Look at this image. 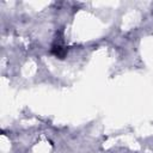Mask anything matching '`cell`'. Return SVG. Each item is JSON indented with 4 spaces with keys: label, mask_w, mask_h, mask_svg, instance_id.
Returning <instances> with one entry per match:
<instances>
[{
    "label": "cell",
    "mask_w": 153,
    "mask_h": 153,
    "mask_svg": "<svg viewBox=\"0 0 153 153\" xmlns=\"http://www.w3.org/2000/svg\"><path fill=\"white\" fill-rule=\"evenodd\" d=\"M51 53H53L55 56L62 59V57H65V55H66V49H65L60 43H57V44H54V45H53Z\"/></svg>",
    "instance_id": "1"
}]
</instances>
